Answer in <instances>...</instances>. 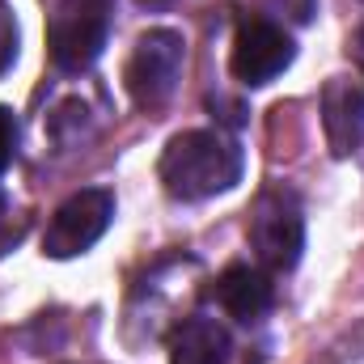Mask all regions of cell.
I'll list each match as a JSON object with an SVG mask.
<instances>
[{
  "label": "cell",
  "mask_w": 364,
  "mask_h": 364,
  "mask_svg": "<svg viewBox=\"0 0 364 364\" xmlns=\"http://www.w3.org/2000/svg\"><path fill=\"white\" fill-rule=\"evenodd\" d=\"M13 149H17V119H13L9 106H0V174L13 161Z\"/></svg>",
  "instance_id": "12"
},
{
  "label": "cell",
  "mask_w": 364,
  "mask_h": 364,
  "mask_svg": "<svg viewBox=\"0 0 364 364\" xmlns=\"http://www.w3.org/2000/svg\"><path fill=\"white\" fill-rule=\"evenodd\" d=\"M13 60H17V21H13L9 4L0 0V77L9 73Z\"/></svg>",
  "instance_id": "11"
},
{
  "label": "cell",
  "mask_w": 364,
  "mask_h": 364,
  "mask_svg": "<svg viewBox=\"0 0 364 364\" xmlns=\"http://www.w3.org/2000/svg\"><path fill=\"white\" fill-rule=\"evenodd\" d=\"M140 4H166V0H140Z\"/></svg>",
  "instance_id": "14"
},
{
  "label": "cell",
  "mask_w": 364,
  "mask_h": 364,
  "mask_svg": "<svg viewBox=\"0 0 364 364\" xmlns=\"http://www.w3.org/2000/svg\"><path fill=\"white\" fill-rule=\"evenodd\" d=\"M182 64H186V43L178 30H144L123 64V90L140 110L166 106L178 90Z\"/></svg>",
  "instance_id": "3"
},
{
  "label": "cell",
  "mask_w": 364,
  "mask_h": 364,
  "mask_svg": "<svg viewBox=\"0 0 364 364\" xmlns=\"http://www.w3.org/2000/svg\"><path fill=\"white\" fill-rule=\"evenodd\" d=\"M233 339L216 318H186L170 335V364H229Z\"/></svg>",
  "instance_id": "9"
},
{
  "label": "cell",
  "mask_w": 364,
  "mask_h": 364,
  "mask_svg": "<svg viewBox=\"0 0 364 364\" xmlns=\"http://www.w3.org/2000/svg\"><path fill=\"white\" fill-rule=\"evenodd\" d=\"M352 55H356V64L364 68V26L356 30V34H352Z\"/></svg>",
  "instance_id": "13"
},
{
  "label": "cell",
  "mask_w": 364,
  "mask_h": 364,
  "mask_svg": "<svg viewBox=\"0 0 364 364\" xmlns=\"http://www.w3.org/2000/svg\"><path fill=\"white\" fill-rule=\"evenodd\" d=\"M26 229H30V216H26V208L21 203H13V195H4L0 191V259L26 237Z\"/></svg>",
  "instance_id": "10"
},
{
  "label": "cell",
  "mask_w": 364,
  "mask_h": 364,
  "mask_svg": "<svg viewBox=\"0 0 364 364\" xmlns=\"http://www.w3.org/2000/svg\"><path fill=\"white\" fill-rule=\"evenodd\" d=\"M242 144L216 127H195L178 132L161 161H157V178L166 186V195H174L182 203H199L212 195H225L242 182Z\"/></svg>",
  "instance_id": "1"
},
{
  "label": "cell",
  "mask_w": 364,
  "mask_h": 364,
  "mask_svg": "<svg viewBox=\"0 0 364 364\" xmlns=\"http://www.w3.org/2000/svg\"><path fill=\"white\" fill-rule=\"evenodd\" d=\"M322 132L335 157L364 144V77H331L322 85Z\"/></svg>",
  "instance_id": "7"
},
{
  "label": "cell",
  "mask_w": 364,
  "mask_h": 364,
  "mask_svg": "<svg viewBox=\"0 0 364 364\" xmlns=\"http://www.w3.org/2000/svg\"><path fill=\"white\" fill-rule=\"evenodd\" d=\"M114 21V0H60L47 21V51L60 73H85L97 64Z\"/></svg>",
  "instance_id": "2"
},
{
  "label": "cell",
  "mask_w": 364,
  "mask_h": 364,
  "mask_svg": "<svg viewBox=\"0 0 364 364\" xmlns=\"http://www.w3.org/2000/svg\"><path fill=\"white\" fill-rule=\"evenodd\" d=\"M250 250L263 272H292L305 250V212L301 199L284 186H267L250 208Z\"/></svg>",
  "instance_id": "4"
},
{
  "label": "cell",
  "mask_w": 364,
  "mask_h": 364,
  "mask_svg": "<svg viewBox=\"0 0 364 364\" xmlns=\"http://www.w3.org/2000/svg\"><path fill=\"white\" fill-rule=\"evenodd\" d=\"M292 55H296V47L284 34V26H275L267 17H246V21H237V34H233L229 73L255 90V85L275 81L292 64Z\"/></svg>",
  "instance_id": "6"
},
{
  "label": "cell",
  "mask_w": 364,
  "mask_h": 364,
  "mask_svg": "<svg viewBox=\"0 0 364 364\" xmlns=\"http://www.w3.org/2000/svg\"><path fill=\"white\" fill-rule=\"evenodd\" d=\"M212 296H216V305H220L233 322H255V318H263V314L272 309L275 288H272V275L263 272V267L233 263V267H225V272L216 275Z\"/></svg>",
  "instance_id": "8"
},
{
  "label": "cell",
  "mask_w": 364,
  "mask_h": 364,
  "mask_svg": "<svg viewBox=\"0 0 364 364\" xmlns=\"http://www.w3.org/2000/svg\"><path fill=\"white\" fill-rule=\"evenodd\" d=\"M114 220V195L106 186H90V191H77L73 199H64L55 208V216L47 220V233H43V255L47 259H77L85 255L93 242L110 229Z\"/></svg>",
  "instance_id": "5"
}]
</instances>
